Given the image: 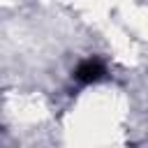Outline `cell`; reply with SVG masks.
<instances>
[{"mask_svg": "<svg viewBox=\"0 0 148 148\" xmlns=\"http://www.w3.org/2000/svg\"><path fill=\"white\" fill-rule=\"evenodd\" d=\"M102 76H104V62H102L99 58H88V60H83V62L76 67V72H74V79L81 81V83H92V81H97V79H102Z\"/></svg>", "mask_w": 148, "mask_h": 148, "instance_id": "6da1fadb", "label": "cell"}]
</instances>
